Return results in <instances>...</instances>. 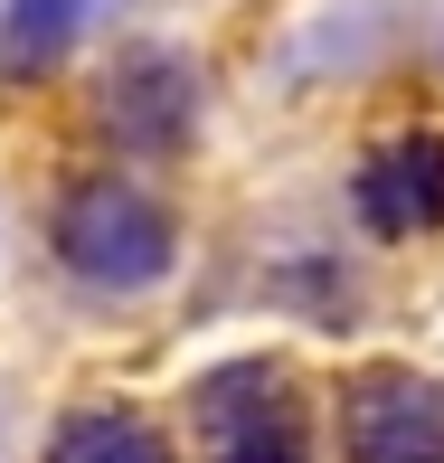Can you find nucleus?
I'll list each match as a JSON object with an SVG mask.
<instances>
[{
    "label": "nucleus",
    "instance_id": "1",
    "mask_svg": "<svg viewBox=\"0 0 444 463\" xmlns=\"http://www.w3.org/2000/svg\"><path fill=\"white\" fill-rule=\"evenodd\" d=\"M57 265H67L76 284H95V293H142V284H161L180 265V218L152 199L142 180H76L67 199H57Z\"/></svg>",
    "mask_w": 444,
    "mask_h": 463
},
{
    "label": "nucleus",
    "instance_id": "2",
    "mask_svg": "<svg viewBox=\"0 0 444 463\" xmlns=\"http://www.w3.org/2000/svg\"><path fill=\"white\" fill-rule=\"evenodd\" d=\"M95 123L123 142V152H142V161H171L180 142H189V123H199V67H189L180 48H161V38L123 48L114 67H104Z\"/></svg>",
    "mask_w": 444,
    "mask_h": 463
},
{
    "label": "nucleus",
    "instance_id": "3",
    "mask_svg": "<svg viewBox=\"0 0 444 463\" xmlns=\"http://www.w3.org/2000/svg\"><path fill=\"white\" fill-rule=\"evenodd\" d=\"M199 426H208V463H312L303 445V407H293L284 369L237 360L199 378Z\"/></svg>",
    "mask_w": 444,
    "mask_h": 463
},
{
    "label": "nucleus",
    "instance_id": "4",
    "mask_svg": "<svg viewBox=\"0 0 444 463\" xmlns=\"http://www.w3.org/2000/svg\"><path fill=\"white\" fill-rule=\"evenodd\" d=\"M341 454L350 463H444V378L369 369L341 388Z\"/></svg>",
    "mask_w": 444,
    "mask_h": 463
},
{
    "label": "nucleus",
    "instance_id": "5",
    "mask_svg": "<svg viewBox=\"0 0 444 463\" xmlns=\"http://www.w3.org/2000/svg\"><path fill=\"white\" fill-rule=\"evenodd\" d=\"M359 218L378 237H426L444 227V133H407L359 171Z\"/></svg>",
    "mask_w": 444,
    "mask_h": 463
},
{
    "label": "nucleus",
    "instance_id": "6",
    "mask_svg": "<svg viewBox=\"0 0 444 463\" xmlns=\"http://www.w3.org/2000/svg\"><path fill=\"white\" fill-rule=\"evenodd\" d=\"M104 10H114V0H10V19H0V67H10V76L67 67L76 38H86Z\"/></svg>",
    "mask_w": 444,
    "mask_h": 463
},
{
    "label": "nucleus",
    "instance_id": "7",
    "mask_svg": "<svg viewBox=\"0 0 444 463\" xmlns=\"http://www.w3.org/2000/svg\"><path fill=\"white\" fill-rule=\"evenodd\" d=\"M48 463H180V454H171V435H161L152 416L95 407V416H67V426H57Z\"/></svg>",
    "mask_w": 444,
    "mask_h": 463
}]
</instances>
